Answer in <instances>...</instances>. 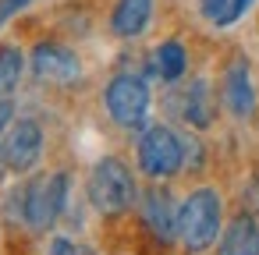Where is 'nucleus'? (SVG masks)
Returning <instances> with one entry per match:
<instances>
[{
    "label": "nucleus",
    "mask_w": 259,
    "mask_h": 255,
    "mask_svg": "<svg viewBox=\"0 0 259 255\" xmlns=\"http://www.w3.org/2000/svg\"><path fill=\"white\" fill-rule=\"evenodd\" d=\"M11 114H15V110H11V99H0V128L11 124Z\"/></svg>",
    "instance_id": "18"
},
{
    "label": "nucleus",
    "mask_w": 259,
    "mask_h": 255,
    "mask_svg": "<svg viewBox=\"0 0 259 255\" xmlns=\"http://www.w3.org/2000/svg\"><path fill=\"white\" fill-rule=\"evenodd\" d=\"M185 163V142L167 124H149L139 138V167L149 177H174Z\"/></svg>",
    "instance_id": "4"
},
{
    "label": "nucleus",
    "mask_w": 259,
    "mask_h": 255,
    "mask_svg": "<svg viewBox=\"0 0 259 255\" xmlns=\"http://www.w3.org/2000/svg\"><path fill=\"white\" fill-rule=\"evenodd\" d=\"M50 255H96V251L85 248V244H78V241H71V237H54Z\"/></svg>",
    "instance_id": "16"
},
{
    "label": "nucleus",
    "mask_w": 259,
    "mask_h": 255,
    "mask_svg": "<svg viewBox=\"0 0 259 255\" xmlns=\"http://www.w3.org/2000/svg\"><path fill=\"white\" fill-rule=\"evenodd\" d=\"M224 206L213 188H195L178 209V237L188 251H206L220 237Z\"/></svg>",
    "instance_id": "1"
},
{
    "label": "nucleus",
    "mask_w": 259,
    "mask_h": 255,
    "mask_svg": "<svg viewBox=\"0 0 259 255\" xmlns=\"http://www.w3.org/2000/svg\"><path fill=\"white\" fill-rule=\"evenodd\" d=\"M217 255H259V223L248 213H238L224 227Z\"/></svg>",
    "instance_id": "10"
},
{
    "label": "nucleus",
    "mask_w": 259,
    "mask_h": 255,
    "mask_svg": "<svg viewBox=\"0 0 259 255\" xmlns=\"http://www.w3.org/2000/svg\"><path fill=\"white\" fill-rule=\"evenodd\" d=\"M185 68H188L185 46H181L178 39H167V43L156 50V71H160V78H163V82H178V78L185 75Z\"/></svg>",
    "instance_id": "15"
},
{
    "label": "nucleus",
    "mask_w": 259,
    "mask_h": 255,
    "mask_svg": "<svg viewBox=\"0 0 259 255\" xmlns=\"http://www.w3.org/2000/svg\"><path fill=\"white\" fill-rule=\"evenodd\" d=\"M248 8H252V0H199V15L217 29L234 25Z\"/></svg>",
    "instance_id": "13"
},
{
    "label": "nucleus",
    "mask_w": 259,
    "mask_h": 255,
    "mask_svg": "<svg viewBox=\"0 0 259 255\" xmlns=\"http://www.w3.org/2000/svg\"><path fill=\"white\" fill-rule=\"evenodd\" d=\"M149 18H153V0H117L110 11V29L121 39H132V36L146 32Z\"/></svg>",
    "instance_id": "11"
},
{
    "label": "nucleus",
    "mask_w": 259,
    "mask_h": 255,
    "mask_svg": "<svg viewBox=\"0 0 259 255\" xmlns=\"http://www.w3.org/2000/svg\"><path fill=\"white\" fill-rule=\"evenodd\" d=\"M4 174H8V160H4V145H0V181H4Z\"/></svg>",
    "instance_id": "19"
},
{
    "label": "nucleus",
    "mask_w": 259,
    "mask_h": 255,
    "mask_svg": "<svg viewBox=\"0 0 259 255\" xmlns=\"http://www.w3.org/2000/svg\"><path fill=\"white\" fill-rule=\"evenodd\" d=\"M68 202V174H39L22 188V216L32 230H50Z\"/></svg>",
    "instance_id": "3"
},
{
    "label": "nucleus",
    "mask_w": 259,
    "mask_h": 255,
    "mask_svg": "<svg viewBox=\"0 0 259 255\" xmlns=\"http://www.w3.org/2000/svg\"><path fill=\"white\" fill-rule=\"evenodd\" d=\"M220 92H224V107L234 114V117H252V110H255V89H252V75H248V61L238 54V57H231V64L224 68V85H220Z\"/></svg>",
    "instance_id": "8"
},
{
    "label": "nucleus",
    "mask_w": 259,
    "mask_h": 255,
    "mask_svg": "<svg viewBox=\"0 0 259 255\" xmlns=\"http://www.w3.org/2000/svg\"><path fill=\"white\" fill-rule=\"evenodd\" d=\"M25 4H32V0H0V22H4V18H11L15 11H22Z\"/></svg>",
    "instance_id": "17"
},
{
    "label": "nucleus",
    "mask_w": 259,
    "mask_h": 255,
    "mask_svg": "<svg viewBox=\"0 0 259 255\" xmlns=\"http://www.w3.org/2000/svg\"><path fill=\"white\" fill-rule=\"evenodd\" d=\"M103 103H107V114L114 117V124L142 128L146 124V110H149V89L135 75H117V78L107 82Z\"/></svg>",
    "instance_id": "5"
},
{
    "label": "nucleus",
    "mask_w": 259,
    "mask_h": 255,
    "mask_svg": "<svg viewBox=\"0 0 259 255\" xmlns=\"http://www.w3.org/2000/svg\"><path fill=\"white\" fill-rule=\"evenodd\" d=\"M181 117L192 124V128H209L213 124V96H209V85L199 78L188 85V92L181 96Z\"/></svg>",
    "instance_id": "12"
},
{
    "label": "nucleus",
    "mask_w": 259,
    "mask_h": 255,
    "mask_svg": "<svg viewBox=\"0 0 259 255\" xmlns=\"http://www.w3.org/2000/svg\"><path fill=\"white\" fill-rule=\"evenodd\" d=\"M43 156V128L32 121V117H22V121H11V131L4 138V160H8V170L15 174H25L39 163Z\"/></svg>",
    "instance_id": "7"
},
{
    "label": "nucleus",
    "mask_w": 259,
    "mask_h": 255,
    "mask_svg": "<svg viewBox=\"0 0 259 255\" xmlns=\"http://www.w3.org/2000/svg\"><path fill=\"white\" fill-rule=\"evenodd\" d=\"M25 71V57L18 46H0V99H11Z\"/></svg>",
    "instance_id": "14"
},
{
    "label": "nucleus",
    "mask_w": 259,
    "mask_h": 255,
    "mask_svg": "<svg viewBox=\"0 0 259 255\" xmlns=\"http://www.w3.org/2000/svg\"><path fill=\"white\" fill-rule=\"evenodd\" d=\"M89 202L96 213H107V216H117L124 213L132 202H135V177H132V167L121 160V156H103L93 174H89Z\"/></svg>",
    "instance_id": "2"
},
{
    "label": "nucleus",
    "mask_w": 259,
    "mask_h": 255,
    "mask_svg": "<svg viewBox=\"0 0 259 255\" xmlns=\"http://www.w3.org/2000/svg\"><path fill=\"white\" fill-rule=\"evenodd\" d=\"M142 220L160 241H170L178 234V209H174V198L167 188L156 184L142 195Z\"/></svg>",
    "instance_id": "9"
},
{
    "label": "nucleus",
    "mask_w": 259,
    "mask_h": 255,
    "mask_svg": "<svg viewBox=\"0 0 259 255\" xmlns=\"http://www.w3.org/2000/svg\"><path fill=\"white\" fill-rule=\"evenodd\" d=\"M29 64H32V75L39 82H54V85H68L82 75V64H78L75 50H68L64 43H54V39L36 43Z\"/></svg>",
    "instance_id": "6"
}]
</instances>
